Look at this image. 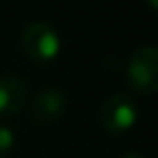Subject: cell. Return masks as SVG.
<instances>
[{
  "mask_svg": "<svg viewBox=\"0 0 158 158\" xmlns=\"http://www.w3.org/2000/svg\"><path fill=\"white\" fill-rule=\"evenodd\" d=\"M14 144H16V134L8 126L0 124V158H6L14 150Z\"/></svg>",
  "mask_w": 158,
  "mask_h": 158,
  "instance_id": "6",
  "label": "cell"
},
{
  "mask_svg": "<svg viewBox=\"0 0 158 158\" xmlns=\"http://www.w3.org/2000/svg\"><path fill=\"white\" fill-rule=\"evenodd\" d=\"M26 84L20 76L2 74L0 76V116H16L26 104Z\"/></svg>",
  "mask_w": 158,
  "mask_h": 158,
  "instance_id": "5",
  "label": "cell"
},
{
  "mask_svg": "<svg viewBox=\"0 0 158 158\" xmlns=\"http://www.w3.org/2000/svg\"><path fill=\"white\" fill-rule=\"evenodd\" d=\"M126 80L138 94H154L158 90V50L154 44H144L132 52L126 64Z\"/></svg>",
  "mask_w": 158,
  "mask_h": 158,
  "instance_id": "1",
  "label": "cell"
},
{
  "mask_svg": "<svg viewBox=\"0 0 158 158\" xmlns=\"http://www.w3.org/2000/svg\"><path fill=\"white\" fill-rule=\"evenodd\" d=\"M122 158H146V156H142L140 152H126Z\"/></svg>",
  "mask_w": 158,
  "mask_h": 158,
  "instance_id": "7",
  "label": "cell"
},
{
  "mask_svg": "<svg viewBox=\"0 0 158 158\" xmlns=\"http://www.w3.org/2000/svg\"><path fill=\"white\" fill-rule=\"evenodd\" d=\"M66 108H68V98L62 90L42 88L34 94L30 102V116L40 124H48L60 120L66 114Z\"/></svg>",
  "mask_w": 158,
  "mask_h": 158,
  "instance_id": "4",
  "label": "cell"
},
{
  "mask_svg": "<svg viewBox=\"0 0 158 158\" xmlns=\"http://www.w3.org/2000/svg\"><path fill=\"white\" fill-rule=\"evenodd\" d=\"M138 120L136 102L128 94L116 92L108 96L100 108V124L110 134H124L128 132Z\"/></svg>",
  "mask_w": 158,
  "mask_h": 158,
  "instance_id": "3",
  "label": "cell"
},
{
  "mask_svg": "<svg viewBox=\"0 0 158 158\" xmlns=\"http://www.w3.org/2000/svg\"><path fill=\"white\" fill-rule=\"evenodd\" d=\"M22 48L26 56L36 62H52L60 54L62 40L58 32L46 22H30L22 30Z\"/></svg>",
  "mask_w": 158,
  "mask_h": 158,
  "instance_id": "2",
  "label": "cell"
}]
</instances>
